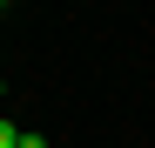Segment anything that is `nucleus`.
Masks as SVG:
<instances>
[{"label":"nucleus","mask_w":155,"mask_h":148,"mask_svg":"<svg viewBox=\"0 0 155 148\" xmlns=\"http://www.w3.org/2000/svg\"><path fill=\"white\" fill-rule=\"evenodd\" d=\"M20 135H27V128H14V121L0 114V148H20Z\"/></svg>","instance_id":"nucleus-1"},{"label":"nucleus","mask_w":155,"mask_h":148,"mask_svg":"<svg viewBox=\"0 0 155 148\" xmlns=\"http://www.w3.org/2000/svg\"><path fill=\"white\" fill-rule=\"evenodd\" d=\"M20 148H47V135H34V128H27V135H20Z\"/></svg>","instance_id":"nucleus-2"},{"label":"nucleus","mask_w":155,"mask_h":148,"mask_svg":"<svg viewBox=\"0 0 155 148\" xmlns=\"http://www.w3.org/2000/svg\"><path fill=\"white\" fill-rule=\"evenodd\" d=\"M0 94H7V81H0Z\"/></svg>","instance_id":"nucleus-3"}]
</instances>
